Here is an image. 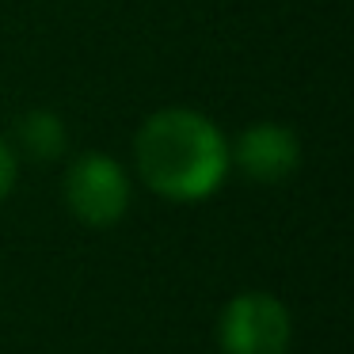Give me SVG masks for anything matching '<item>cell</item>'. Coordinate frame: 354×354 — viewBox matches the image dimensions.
Segmentation results:
<instances>
[{"instance_id": "1", "label": "cell", "mask_w": 354, "mask_h": 354, "mask_svg": "<svg viewBox=\"0 0 354 354\" xmlns=\"http://www.w3.org/2000/svg\"><path fill=\"white\" fill-rule=\"evenodd\" d=\"M133 160L149 191L171 202L209 198L229 176V141L206 115L191 107H164L141 122Z\"/></svg>"}, {"instance_id": "6", "label": "cell", "mask_w": 354, "mask_h": 354, "mask_svg": "<svg viewBox=\"0 0 354 354\" xmlns=\"http://www.w3.org/2000/svg\"><path fill=\"white\" fill-rule=\"evenodd\" d=\"M16 171H19V160H16V149L0 138V198H8V191L16 187Z\"/></svg>"}, {"instance_id": "4", "label": "cell", "mask_w": 354, "mask_h": 354, "mask_svg": "<svg viewBox=\"0 0 354 354\" xmlns=\"http://www.w3.org/2000/svg\"><path fill=\"white\" fill-rule=\"evenodd\" d=\"M236 168L255 183H282L301 164V141L278 122H255L240 133L236 153H229Z\"/></svg>"}, {"instance_id": "5", "label": "cell", "mask_w": 354, "mask_h": 354, "mask_svg": "<svg viewBox=\"0 0 354 354\" xmlns=\"http://www.w3.org/2000/svg\"><path fill=\"white\" fill-rule=\"evenodd\" d=\"M16 138H19V149L31 160H57L65 153V145H69L65 122L54 111H27L16 122Z\"/></svg>"}, {"instance_id": "3", "label": "cell", "mask_w": 354, "mask_h": 354, "mask_svg": "<svg viewBox=\"0 0 354 354\" xmlns=\"http://www.w3.org/2000/svg\"><path fill=\"white\" fill-rule=\"evenodd\" d=\"M217 331H221L225 354H286L293 335V320H290V308L278 297L248 290L225 305Z\"/></svg>"}, {"instance_id": "2", "label": "cell", "mask_w": 354, "mask_h": 354, "mask_svg": "<svg viewBox=\"0 0 354 354\" xmlns=\"http://www.w3.org/2000/svg\"><path fill=\"white\" fill-rule=\"evenodd\" d=\"M65 202L73 217L92 229H111L130 206V179L107 153H84L65 171Z\"/></svg>"}]
</instances>
